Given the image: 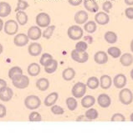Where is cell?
I'll return each mask as SVG.
<instances>
[{"mask_svg":"<svg viewBox=\"0 0 133 133\" xmlns=\"http://www.w3.org/2000/svg\"><path fill=\"white\" fill-rule=\"evenodd\" d=\"M41 101L39 96L35 95H30L24 100V105L29 110H36L40 106Z\"/></svg>","mask_w":133,"mask_h":133,"instance_id":"1","label":"cell"},{"mask_svg":"<svg viewBox=\"0 0 133 133\" xmlns=\"http://www.w3.org/2000/svg\"><path fill=\"white\" fill-rule=\"evenodd\" d=\"M83 34L84 31L79 25H72L67 30L68 37L72 40H79L83 37Z\"/></svg>","mask_w":133,"mask_h":133,"instance_id":"2","label":"cell"},{"mask_svg":"<svg viewBox=\"0 0 133 133\" xmlns=\"http://www.w3.org/2000/svg\"><path fill=\"white\" fill-rule=\"evenodd\" d=\"M119 100L123 105H130L133 101V94L131 90L122 88L119 93Z\"/></svg>","mask_w":133,"mask_h":133,"instance_id":"3","label":"cell"},{"mask_svg":"<svg viewBox=\"0 0 133 133\" xmlns=\"http://www.w3.org/2000/svg\"><path fill=\"white\" fill-rule=\"evenodd\" d=\"M86 84H84L82 82H77L76 84H75L74 86L72 87L71 93L73 95V96L75 98H82L86 92Z\"/></svg>","mask_w":133,"mask_h":133,"instance_id":"4","label":"cell"},{"mask_svg":"<svg viewBox=\"0 0 133 133\" xmlns=\"http://www.w3.org/2000/svg\"><path fill=\"white\" fill-rule=\"evenodd\" d=\"M12 83L14 86L18 89H25L29 85V79L27 75H21L12 79Z\"/></svg>","mask_w":133,"mask_h":133,"instance_id":"5","label":"cell"},{"mask_svg":"<svg viewBox=\"0 0 133 133\" xmlns=\"http://www.w3.org/2000/svg\"><path fill=\"white\" fill-rule=\"evenodd\" d=\"M35 22L37 25L40 28H47L51 22L50 16L46 13H39L36 16Z\"/></svg>","mask_w":133,"mask_h":133,"instance_id":"6","label":"cell"},{"mask_svg":"<svg viewBox=\"0 0 133 133\" xmlns=\"http://www.w3.org/2000/svg\"><path fill=\"white\" fill-rule=\"evenodd\" d=\"M4 32L8 35H14L18 31V23L13 19L8 20L4 24Z\"/></svg>","mask_w":133,"mask_h":133,"instance_id":"7","label":"cell"},{"mask_svg":"<svg viewBox=\"0 0 133 133\" xmlns=\"http://www.w3.org/2000/svg\"><path fill=\"white\" fill-rule=\"evenodd\" d=\"M71 58L74 61L82 64V63H85L86 61H88L89 55L86 51L81 52L75 49L71 51Z\"/></svg>","mask_w":133,"mask_h":133,"instance_id":"8","label":"cell"},{"mask_svg":"<svg viewBox=\"0 0 133 133\" xmlns=\"http://www.w3.org/2000/svg\"><path fill=\"white\" fill-rule=\"evenodd\" d=\"M27 35L29 37V39L33 41H36L38 39H39L42 37V31H41L40 27H39L38 25L30 27L28 30Z\"/></svg>","mask_w":133,"mask_h":133,"instance_id":"9","label":"cell"},{"mask_svg":"<svg viewBox=\"0 0 133 133\" xmlns=\"http://www.w3.org/2000/svg\"><path fill=\"white\" fill-rule=\"evenodd\" d=\"M127 83V79L126 75L123 74H118L116 75L113 79V84L117 89H122L126 86Z\"/></svg>","mask_w":133,"mask_h":133,"instance_id":"10","label":"cell"},{"mask_svg":"<svg viewBox=\"0 0 133 133\" xmlns=\"http://www.w3.org/2000/svg\"><path fill=\"white\" fill-rule=\"evenodd\" d=\"M29 39L27 35L24 34H18L16 35L14 39V44L18 47H24L29 43Z\"/></svg>","mask_w":133,"mask_h":133,"instance_id":"11","label":"cell"},{"mask_svg":"<svg viewBox=\"0 0 133 133\" xmlns=\"http://www.w3.org/2000/svg\"><path fill=\"white\" fill-rule=\"evenodd\" d=\"M95 21L100 25H105L110 22V17L105 12H98L95 15Z\"/></svg>","mask_w":133,"mask_h":133,"instance_id":"12","label":"cell"},{"mask_svg":"<svg viewBox=\"0 0 133 133\" xmlns=\"http://www.w3.org/2000/svg\"><path fill=\"white\" fill-rule=\"evenodd\" d=\"M97 103L102 108H108L111 104V99L107 94H101L97 98Z\"/></svg>","mask_w":133,"mask_h":133,"instance_id":"13","label":"cell"},{"mask_svg":"<svg viewBox=\"0 0 133 133\" xmlns=\"http://www.w3.org/2000/svg\"><path fill=\"white\" fill-rule=\"evenodd\" d=\"M28 52L31 56H39L42 52V46L39 43H31L28 48Z\"/></svg>","mask_w":133,"mask_h":133,"instance_id":"14","label":"cell"},{"mask_svg":"<svg viewBox=\"0 0 133 133\" xmlns=\"http://www.w3.org/2000/svg\"><path fill=\"white\" fill-rule=\"evenodd\" d=\"M74 18L77 24H84L88 20V14L84 10H79L75 14Z\"/></svg>","mask_w":133,"mask_h":133,"instance_id":"15","label":"cell"},{"mask_svg":"<svg viewBox=\"0 0 133 133\" xmlns=\"http://www.w3.org/2000/svg\"><path fill=\"white\" fill-rule=\"evenodd\" d=\"M84 7L90 13H97L99 10V5L96 0H84Z\"/></svg>","mask_w":133,"mask_h":133,"instance_id":"16","label":"cell"},{"mask_svg":"<svg viewBox=\"0 0 133 133\" xmlns=\"http://www.w3.org/2000/svg\"><path fill=\"white\" fill-rule=\"evenodd\" d=\"M94 59L98 64H104L108 61V55L105 51H98L95 54Z\"/></svg>","mask_w":133,"mask_h":133,"instance_id":"17","label":"cell"},{"mask_svg":"<svg viewBox=\"0 0 133 133\" xmlns=\"http://www.w3.org/2000/svg\"><path fill=\"white\" fill-rule=\"evenodd\" d=\"M11 6L9 3L0 2V17L6 18L11 14Z\"/></svg>","mask_w":133,"mask_h":133,"instance_id":"18","label":"cell"},{"mask_svg":"<svg viewBox=\"0 0 133 133\" xmlns=\"http://www.w3.org/2000/svg\"><path fill=\"white\" fill-rule=\"evenodd\" d=\"M13 96H14L13 90L9 88V87H6L4 90L0 92V100L4 102L9 101L13 98Z\"/></svg>","mask_w":133,"mask_h":133,"instance_id":"19","label":"cell"},{"mask_svg":"<svg viewBox=\"0 0 133 133\" xmlns=\"http://www.w3.org/2000/svg\"><path fill=\"white\" fill-rule=\"evenodd\" d=\"M112 82H113L112 79L111 78V76H109L108 75H102L100 79V85L101 88L104 90H107L109 88H111Z\"/></svg>","mask_w":133,"mask_h":133,"instance_id":"20","label":"cell"},{"mask_svg":"<svg viewBox=\"0 0 133 133\" xmlns=\"http://www.w3.org/2000/svg\"><path fill=\"white\" fill-rule=\"evenodd\" d=\"M58 98H59V94L58 93H57V92H52L50 94H49L48 96L45 97L44 103L46 106H52V105H54L56 103Z\"/></svg>","mask_w":133,"mask_h":133,"instance_id":"21","label":"cell"},{"mask_svg":"<svg viewBox=\"0 0 133 133\" xmlns=\"http://www.w3.org/2000/svg\"><path fill=\"white\" fill-rule=\"evenodd\" d=\"M120 62L123 66H131L133 64V56L132 55L129 54V53H126L124 55H121L120 57Z\"/></svg>","mask_w":133,"mask_h":133,"instance_id":"22","label":"cell"},{"mask_svg":"<svg viewBox=\"0 0 133 133\" xmlns=\"http://www.w3.org/2000/svg\"><path fill=\"white\" fill-rule=\"evenodd\" d=\"M96 103V98L92 96H85L81 100V105L84 108H90Z\"/></svg>","mask_w":133,"mask_h":133,"instance_id":"23","label":"cell"},{"mask_svg":"<svg viewBox=\"0 0 133 133\" xmlns=\"http://www.w3.org/2000/svg\"><path fill=\"white\" fill-rule=\"evenodd\" d=\"M75 76V70L73 68H66L65 70H64L62 73V78L65 81H72Z\"/></svg>","mask_w":133,"mask_h":133,"instance_id":"24","label":"cell"},{"mask_svg":"<svg viewBox=\"0 0 133 133\" xmlns=\"http://www.w3.org/2000/svg\"><path fill=\"white\" fill-rule=\"evenodd\" d=\"M27 70L30 76H37L40 73V66L37 63H32L28 66Z\"/></svg>","mask_w":133,"mask_h":133,"instance_id":"25","label":"cell"},{"mask_svg":"<svg viewBox=\"0 0 133 133\" xmlns=\"http://www.w3.org/2000/svg\"><path fill=\"white\" fill-rule=\"evenodd\" d=\"M36 87L41 91H45L49 87V81L46 78H40L36 81Z\"/></svg>","mask_w":133,"mask_h":133,"instance_id":"26","label":"cell"},{"mask_svg":"<svg viewBox=\"0 0 133 133\" xmlns=\"http://www.w3.org/2000/svg\"><path fill=\"white\" fill-rule=\"evenodd\" d=\"M16 19L18 24L20 25H25L28 23V15L24 11H18L16 13Z\"/></svg>","mask_w":133,"mask_h":133,"instance_id":"27","label":"cell"},{"mask_svg":"<svg viewBox=\"0 0 133 133\" xmlns=\"http://www.w3.org/2000/svg\"><path fill=\"white\" fill-rule=\"evenodd\" d=\"M86 85L90 90H96L100 85V79L96 76H91L87 79Z\"/></svg>","mask_w":133,"mask_h":133,"instance_id":"28","label":"cell"},{"mask_svg":"<svg viewBox=\"0 0 133 133\" xmlns=\"http://www.w3.org/2000/svg\"><path fill=\"white\" fill-rule=\"evenodd\" d=\"M23 75V70L20 67L18 66H14L9 70V77L12 81L14 78H16L19 75Z\"/></svg>","mask_w":133,"mask_h":133,"instance_id":"29","label":"cell"},{"mask_svg":"<svg viewBox=\"0 0 133 133\" xmlns=\"http://www.w3.org/2000/svg\"><path fill=\"white\" fill-rule=\"evenodd\" d=\"M97 25L96 21H87L84 25V30L88 34H93L96 31Z\"/></svg>","mask_w":133,"mask_h":133,"instance_id":"30","label":"cell"},{"mask_svg":"<svg viewBox=\"0 0 133 133\" xmlns=\"http://www.w3.org/2000/svg\"><path fill=\"white\" fill-rule=\"evenodd\" d=\"M104 39L108 44H115L117 41V35L113 31H107L105 34Z\"/></svg>","mask_w":133,"mask_h":133,"instance_id":"31","label":"cell"},{"mask_svg":"<svg viewBox=\"0 0 133 133\" xmlns=\"http://www.w3.org/2000/svg\"><path fill=\"white\" fill-rule=\"evenodd\" d=\"M53 59H53V56L50 54H49V53H44V54H43L42 56H41V58L39 59V63L41 65H43L44 67L50 64Z\"/></svg>","mask_w":133,"mask_h":133,"instance_id":"32","label":"cell"},{"mask_svg":"<svg viewBox=\"0 0 133 133\" xmlns=\"http://www.w3.org/2000/svg\"><path fill=\"white\" fill-rule=\"evenodd\" d=\"M66 105L70 111H75L78 106V103L75 97H68L66 99Z\"/></svg>","mask_w":133,"mask_h":133,"instance_id":"33","label":"cell"},{"mask_svg":"<svg viewBox=\"0 0 133 133\" xmlns=\"http://www.w3.org/2000/svg\"><path fill=\"white\" fill-rule=\"evenodd\" d=\"M57 68H58V62L55 59H53L51 63L48 64L47 66H44V71L47 74H53L56 71Z\"/></svg>","mask_w":133,"mask_h":133,"instance_id":"34","label":"cell"},{"mask_svg":"<svg viewBox=\"0 0 133 133\" xmlns=\"http://www.w3.org/2000/svg\"><path fill=\"white\" fill-rule=\"evenodd\" d=\"M107 54L111 55L112 58L114 59H117L121 57V50L117 47H111L108 49L107 50Z\"/></svg>","mask_w":133,"mask_h":133,"instance_id":"35","label":"cell"},{"mask_svg":"<svg viewBox=\"0 0 133 133\" xmlns=\"http://www.w3.org/2000/svg\"><path fill=\"white\" fill-rule=\"evenodd\" d=\"M55 29V25H49L48 27L44 30V32L42 33V36L46 39H49L53 35V33H54Z\"/></svg>","mask_w":133,"mask_h":133,"instance_id":"36","label":"cell"},{"mask_svg":"<svg viewBox=\"0 0 133 133\" xmlns=\"http://www.w3.org/2000/svg\"><path fill=\"white\" fill-rule=\"evenodd\" d=\"M85 115V116L87 117V118L90 119V121H92V120H96V119L98 118L99 114H98L97 110L94 109V108H90V109H88L86 111Z\"/></svg>","mask_w":133,"mask_h":133,"instance_id":"37","label":"cell"},{"mask_svg":"<svg viewBox=\"0 0 133 133\" xmlns=\"http://www.w3.org/2000/svg\"><path fill=\"white\" fill-rule=\"evenodd\" d=\"M29 4L27 1H25V0H18V3H17V8L15 11L18 12V11H24L25 9H27L29 8Z\"/></svg>","mask_w":133,"mask_h":133,"instance_id":"38","label":"cell"},{"mask_svg":"<svg viewBox=\"0 0 133 133\" xmlns=\"http://www.w3.org/2000/svg\"><path fill=\"white\" fill-rule=\"evenodd\" d=\"M29 121H32V122H38V121H41L42 117H41V115L39 112L33 111L29 114Z\"/></svg>","mask_w":133,"mask_h":133,"instance_id":"39","label":"cell"},{"mask_svg":"<svg viewBox=\"0 0 133 133\" xmlns=\"http://www.w3.org/2000/svg\"><path fill=\"white\" fill-rule=\"evenodd\" d=\"M87 48H88V44L85 41H79L77 44H75V49L81 52H85L86 51Z\"/></svg>","mask_w":133,"mask_h":133,"instance_id":"40","label":"cell"},{"mask_svg":"<svg viewBox=\"0 0 133 133\" xmlns=\"http://www.w3.org/2000/svg\"><path fill=\"white\" fill-rule=\"evenodd\" d=\"M51 112L54 114V115H57V116H59V115H63L64 111V109L59 105H54L51 106Z\"/></svg>","mask_w":133,"mask_h":133,"instance_id":"41","label":"cell"},{"mask_svg":"<svg viewBox=\"0 0 133 133\" xmlns=\"http://www.w3.org/2000/svg\"><path fill=\"white\" fill-rule=\"evenodd\" d=\"M111 121H125L126 117L121 113H116L111 116Z\"/></svg>","mask_w":133,"mask_h":133,"instance_id":"42","label":"cell"},{"mask_svg":"<svg viewBox=\"0 0 133 133\" xmlns=\"http://www.w3.org/2000/svg\"><path fill=\"white\" fill-rule=\"evenodd\" d=\"M111 9H112V3H111V2L105 1V3H103V4H102V9H103L104 12L108 14V13L111 12Z\"/></svg>","mask_w":133,"mask_h":133,"instance_id":"43","label":"cell"},{"mask_svg":"<svg viewBox=\"0 0 133 133\" xmlns=\"http://www.w3.org/2000/svg\"><path fill=\"white\" fill-rule=\"evenodd\" d=\"M125 14H126V17L129 19H133V8L130 7L127 8L125 10Z\"/></svg>","mask_w":133,"mask_h":133,"instance_id":"44","label":"cell"},{"mask_svg":"<svg viewBox=\"0 0 133 133\" xmlns=\"http://www.w3.org/2000/svg\"><path fill=\"white\" fill-rule=\"evenodd\" d=\"M7 114V109L5 107V105H3V104H0V118L4 117Z\"/></svg>","mask_w":133,"mask_h":133,"instance_id":"45","label":"cell"},{"mask_svg":"<svg viewBox=\"0 0 133 133\" xmlns=\"http://www.w3.org/2000/svg\"><path fill=\"white\" fill-rule=\"evenodd\" d=\"M82 2L83 0H68V3L72 6H79Z\"/></svg>","mask_w":133,"mask_h":133,"instance_id":"46","label":"cell"},{"mask_svg":"<svg viewBox=\"0 0 133 133\" xmlns=\"http://www.w3.org/2000/svg\"><path fill=\"white\" fill-rule=\"evenodd\" d=\"M7 87V82L3 79H0V92Z\"/></svg>","mask_w":133,"mask_h":133,"instance_id":"47","label":"cell"},{"mask_svg":"<svg viewBox=\"0 0 133 133\" xmlns=\"http://www.w3.org/2000/svg\"><path fill=\"white\" fill-rule=\"evenodd\" d=\"M76 121H91L90 119L87 118V117L85 116H85L81 115V116H79L77 117V118H76Z\"/></svg>","mask_w":133,"mask_h":133,"instance_id":"48","label":"cell"},{"mask_svg":"<svg viewBox=\"0 0 133 133\" xmlns=\"http://www.w3.org/2000/svg\"><path fill=\"white\" fill-rule=\"evenodd\" d=\"M125 3L128 6H132L133 5V0H124Z\"/></svg>","mask_w":133,"mask_h":133,"instance_id":"49","label":"cell"},{"mask_svg":"<svg viewBox=\"0 0 133 133\" xmlns=\"http://www.w3.org/2000/svg\"><path fill=\"white\" fill-rule=\"evenodd\" d=\"M3 29V21L0 18V32L2 31Z\"/></svg>","mask_w":133,"mask_h":133,"instance_id":"50","label":"cell"},{"mask_svg":"<svg viewBox=\"0 0 133 133\" xmlns=\"http://www.w3.org/2000/svg\"><path fill=\"white\" fill-rule=\"evenodd\" d=\"M3 51V45H2L1 44H0V55L2 54Z\"/></svg>","mask_w":133,"mask_h":133,"instance_id":"51","label":"cell"},{"mask_svg":"<svg viewBox=\"0 0 133 133\" xmlns=\"http://www.w3.org/2000/svg\"><path fill=\"white\" fill-rule=\"evenodd\" d=\"M130 47H131V52L133 53V39L131 40V45H130Z\"/></svg>","mask_w":133,"mask_h":133,"instance_id":"52","label":"cell"},{"mask_svg":"<svg viewBox=\"0 0 133 133\" xmlns=\"http://www.w3.org/2000/svg\"><path fill=\"white\" fill-rule=\"evenodd\" d=\"M130 75H131V78L133 79V69L131 70V73H130Z\"/></svg>","mask_w":133,"mask_h":133,"instance_id":"53","label":"cell"},{"mask_svg":"<svg viewBox=\"0 0 133 133\" xmlns=\"http://www.w3.org/2000/svg\"><path fill=\"white\" fill-rule=\"evenodd\" d=\"M130 120H131V121H133V112L131 114V116H130Z\"/></svg>","mask_w":133,"mask_h":133,"instance_id":"54","label":"cell"}]
</instances>
